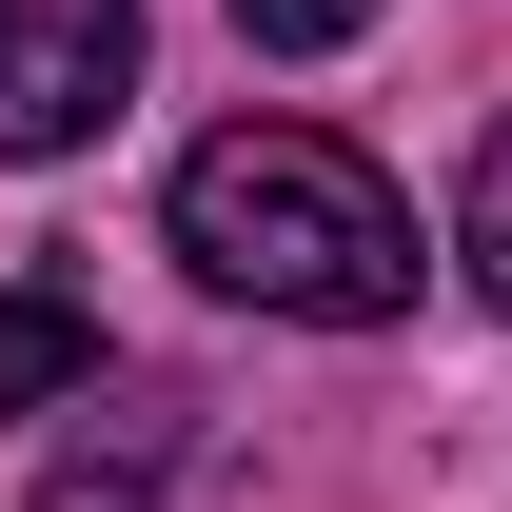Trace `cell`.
Returning <instances> with one entry per match:
<instances>
[{"label":"cell","mask_w":512,"mask_h":512,"mask_svg":"<svg viewBox=\"0 0 512 512\" xmlns=\"http://www.w3.org/2000/svg\"><path fill=\"white\" fill-rule=\"evenodd\" d=\"M256 40H276V60H335V40H355V20H375V0H237Z\"/></svg>","instance_id":"6"},{"label":"cell","mask_w":512,"mask_h":512,"mask_svg":"<svg viewBox=\"0 0 512 512\" xmlns=\"http://www.w3.org/2000/svg\"><path fill=\"white\" fill-rule=\"evenodd\" d=\"M138 99V0H0V158H79Z\"/></svg>","instance_id":"2"},{"label":"cell","mask_w":512,"mask_h":512,"mask_svg":"<svg viewBox=\"0 0 512 512\" xmlns=\"http://www.w3.org/2000/svg\"><path fill=\"white\" fill-rule=\"evenodd\" d=\"M158 473H178V434L138 414V434H79V453H40V512H138Z\"/></svg>","instance_id":"4"},{"label":"cell","mask_w":512,"mask_h":512,"mask_svg":"<svg viewBox=\"0 0 512 512\" xmlns=\"http://www.w3.org/2000/svg\"><path fill=\"white\" fill-rule=\"evenodd\" d=\"M453 256H473V296L512 316V119L473 138V197H453Z\"/></svg>","instance_id":"5"},{"label":"cell","mask_w":512,"mask_h":512,"mask_svg":"<svg viewBox=\"0 0 512 512\" xmlns=\"http://www.w3.org/2000/svg\"><path fill=\"white\" fill-rule=\"evenodd\" d=\"M178 256L256 316H316V335H375L414 316V197L316 119H217L178 158Z\"/></svg>","instance_id":"1"},{"label":"cell","mask_w":512,"mask_h":512,"mask_svg":"<svg viewBox=\"0 0 512 512\" xmlns=\"http://www.w3.org/2000/svg\"><path fill=\"white\" fill-rule=\"evenodd\" d=\"M79 375H99V316L60 276H0V414H60Z\"/></svg>","instance_id":"3"}]
</instances>
